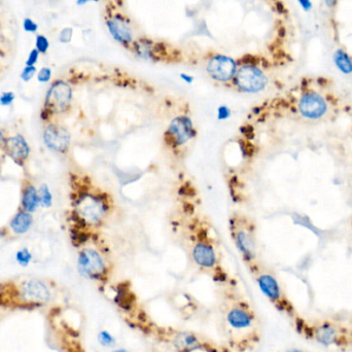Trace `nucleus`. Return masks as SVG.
<instances>
[{"mask_svg":"<svg viewBox=\"0 0 352 352\" xmlns=\"http://www.w3.org/2000/svg\"><path fill=\"white\" fill-rule=\"evenodd\" d=\"M40 203L38 193L36 192L35 188L32 186H29L25 189L24 195H23V206L28 212H32L36 209L37 205Z\"/></svg>","mask_w":352,"mask_h":352,"instance_id":"nucleus-20","label":"nucleus"},{"mask_svg":"<svg viewBox=\"0 0 352 352\" xmlns=\"http://www.w3.org/2000/svg\"><path fill=\"white\" fill-rule=\"evenodd\" d=\"M49 47H50L49 41L45 36H43V35L37 36V38H36V49H37L38 52L46 53L48 51Z\"/></svg>","mask_w":352,"mask_h":352,"instance_id":"nucleus-25","label":"nucleus"},{"mask_svg":"<svg viewBox=\"0 0 352 352\" xmlns=\"http://www.w3.org/2000/svg\"><path fill=\"white\" fill-rule=\"evenodd\" d=\"M269 80L264 70L253 63H245L238 66L233 84L243 93L256 94L264 91Z\"/></svg>","mask_w":352,"mask_h":352,"instance_id":"nucleus-2","label":"nucleus"},{"mask_svg":"<svg viewBox=\"0 0 352 352\" xmlns=\"http://www.w3.org/2000/svg\"><path fill=\"white\" fill-rule=\"evenodd\" d=\"M37 58H38V51L37 50H32L29 57H28V60L26 62L27 66H33L35 64V62L37 61Z\"/></svg>","mask_w":352,"mask_h":352,"instance_id":"nucleus-33","label":"nucleus"},{"mask_svg":"<svg viewBox=\"0 0 352 352\" xmlns=\"http://www.w3.org/2000/svg\"><path fill=\"white\" fill-rule=\"evenodd\" d=\"M260 290L272 302H277L281 298V289L277 279L271 274H262L257 279Z\"/></svg>","mask_w":352,"mask_h":352,"instance_id":"nucleus-15","label":"nucleus"},{"mask_svg":"<svg viewBox=\"0 0 352 352\" xmlns=\"http://www.w3.org/2000/svg\"><path fill=\"white\" fill-rule=\"evenodd\" d=\"M322 2H323V5L326 7V9H329V10L335 9L338 5V0H322Z\"/></svg>","mask_w":352,"mask_h":352,"instance_id":"nucleus-34","label":"nucleus"},{"mask_svg":"<svg viewBox=\"0 0 352 352\" xmlns=\"http://www.w3.org/2000/svg\"><path fill=\"white\" fill-rule=\"evenodd\" d=\"M287 352H303V351L298 350V349H292V350H289V351H287Z\"/></svg>","mask_w":352,"mask_h":352,"instance_id":"nucleus-39","label":"nucleus"},{"mask_svg":"<svg viewBox=\"0 0 352 352\" xmlns=\"http://www.w3.org/2000/svg\"><path fill=\"white\" fill-rule=\"evenodd\" d=\"M35 72H36V68H35L34 66H27V67L23 70V72H22V74H21V77H22L23 81L28 82V81H30V80L34 76Z\"/></svg>","mask_w":352,"mask_h":352,"instance_id":"nucleus-26","label":"nucleus"},{"mask_svg":"<svg viewBox=\"0 0 352 352\" xmlns=\"http://www.w3.org/2000/svg\"><path fill=\"white\" fill-rule=\"evenodd\" d=\"M227 323L236 330L246 329L250 327L255 321L252 312L241 306L232 307L226 316Z\"/></svg>","mask_w":352,"mask_h":352,"instance_id":"nucleus-13","label":"nucleus"},{"mask_svg":"<svg viewBox=\"0 0 352 352\" xmlns=\"http://www.w3.org/2000/svg\"><path fill=\"white\" fill-rule=\"evenodd\" d=\"M100 0H77L76 2V5L77 6H84L86 4H89V3H99Z\"/></svg>","mask_w":352,"mask_h":352,"instance_id":"nucleus-36","label":"nucleus"},{"mask_svg":"<svg viewBox=\"0 0 352 352\" xmlns=\"http://www.w3.org/2000/svg\"><path fill=\"white\" fill-rule=\"evenodd\" d=\"M2 291H3V287L2 285H0V296H2Z\"/></svg>","mask_w":352,"mask_h":352,"instance_id":"nucleus-41","label":"nucleus"},{"mask_svg":"<svg viewBox=\"0 0 352 352\" xmlns=\"http://www.w3.org/2000/svg\"><path fill=\"white\" fill-rule=\"evenodd\" d=\"M77 270L83 277L96 281L106 279L109 273V268L105 259L94 248H85L80 252Z\"/></svg>","mask_w":352,"mask_h":352,"instance_id":"nucleus-3","label":"nucleus"},{"mask_svg":"<svg viewBox=\"0 0 352 352\" xmlns=\"http://www.w3.org/2000/svg\"><path fill=\"white\" fill-rule=\"evenodd\" d=\"M231 116V109L226 106V105H222L219 107L218 109V118L219 120H227Z\"/></svg>","mask_w":352,"mask_h":352,"instance_id":"nucleus-28","label":"nucleus"},{"mask_svg":"<svg viewBox=\"0 0 352 352\" xmlns=\"http://www.w3.org/2000/svg\"><path fill=\"white\" fill-rule=\"evenodd\" d=\"M132 46V50L134 54L141 59L144 60H155L158 58V48L153 43L149 40L141 38L134 41Z\"/></svg>","mask_w":352,"mask_h":352,"instance_id":"nucleus-16","label":"nucleus"},{"mask_svg":"<svg viewBox=\"0 0 352 352\" xmlns=\"http://www.w3.org/2000/svg\"><path fill=\"white\" fill-rule=\"evenodd\" d=\"M73 35V30L71 28H64L61 32H60V42L61 43H69L72 38Z\"/></svg>","mask_w":352,"mask_h":352,"instance_id":"nucleus-27","label":"nucleus"},{"mask_svg":"<svg viewBox=\"0 0 352 352\" xmlns=\"http://www.w3.org/2000/svg\"><path fill=\"white\" fill-rule=\"evenodd\" d=\"M18 295L21 301L28 305H44L49 303L52 298L49 286L37 279L24 281L19 288Z\"/></svg>","mask_w":352,"mask_h":352,"instance_id":"nucleus-7","label":"nucleus"},{"mask_svg":"<svg viewBox=\"0 0 352 352\" xmlns=\"http://www.w3.org/2000/svg\"><path fill=\"white\" fill-rule=\"evenodd\" d=\"M3 141H4V135L2 132H0V143H2Z\"/></svg>","mask_w":352,"mask_h":352,"instance_id":"nucleus-38","label":"nucleus"},{"mask_svg":"<svg viewBox=\"0 0 352 352\" xmlns=\"http://www.w3.org/2000/svg\"><path fill=\"white\" fill-rule=\"evenodd\" d=\"M231 228L233 239L241 256L246 262H252L256 258V243L251 227L241 219H233Z\"/></svg>","mask_w":352,"mask_h":352,"instance_id":"nucleus-6","label":"nucleus"},{"mask_svg":"<svg viewBox=\"0 0 352 352\" xmlns=\"http://www.w3.org/2000/svg\"><path fill=\"white\" fill-rule=\"evenodd\" d=\"M174 345L180 351H189L200 347L201 344L198 337L195 334L189 331H182L175 336Z\"/></svg>","mask_w":352,"mask_h":352,"instance_id":"nucleus-18","label":"nucleus"},{"mask_svg":"<svg viewBox=\"0 0 352 352\" xmlns=\"http://www.w3.org/2000/svg\"><path fill=\"white\" fill-rule=\"evenodd\" d=\"M195 135L196 131L193 121L188 115L183 114L171 121L165 133V140L171 148L179 149L189 143Z\"/></svg>","mask_w":352,"mask_h":352,"instance_id":"nucleus-4","label":"nucleus"},{"mask_svg":"<svg viewBox=\"0 0 352 352\" xmlns=\"http://www.w3.org/2000/svg\"><path fill=\"white\" fill-rule=\"evenodd\" d=\"M315 336L320 343H322L324 345H329V344L335 342V339L337 337V333H336V329L334 327H331L329 324L326 323V324L319 326L316 329Z\"/></svg>","mask_w":352,"mask_h":352,"instance_id":"nucleus-21","label":"nucleus"},{"mask_svg":"<svg viewBox=\"0 0 352 352\" xmlns=\"http://www.w3.org/2000/svg\"><path fill=\"white\" fill-rule=\"evenodd\" d=\"M15 99V95L12 92H8V93H4L2 96H0V103L3 105H10Z\"/></svg>","mask_w":352,"mask_h":352,"instance_id":"nucleus-29","label":"nucleus"},{"mask_svg":"<svg viewBox=\"0 0 352 352\" xmlns=\"http://www.w3.org/2000/svg\"><path fill=\"white\" fill-rule=\"evenodd\" d=\"M51 75H52V71L50 68H43L41 70V72L38 73V81L40 82H43V83H46V82H49L50 79H51Z\"/></svg>","mask_w":352,"mask_h":352,"instance_id":"nucleus-30","label":"nucleus"},{"mask_svg":"<svg viewBox=\"0 0 352 352\" xmlns=\"http://www.w3.org/2000/svg\"><path fill=\"white\" fill-rule=\"evenodd\" d=\"M16 260L17 262L23 266V267H26L29 265V263L31 262L32 260V255L30 253V251L27 249V248H24V249H21L17 252L16 255Z\"/></svg>","mask_w":352,"mask_h":352,"instance_id":"nucleus-24","label":"nucleus"},{"mask_svg":"<svg viewBox=\"0 0 352 352\" xmlns=\"http://www.w3.org/2000/svg\"><path fill=\"white\" fill-rule=\"evenodd\" d=\"M23 27H24V29H25L27 32H35V31L37 30V25L35 24V22H33V21L30 20V19H26V20L24 21Z\"/></svg>","mask_w":352,"mask_h":352,"instance_id":"nucleus-32","label":"nucleus"},{"mask_svg":"<svg viewBox=\"0 0 352 352\" xmlns=\"http://www.w3.org/2000/svg\"><path fill=\"white\" fill-rule=\"evenodd\" d=\"M333 62L336 68L343 74H352V57L346 50L338 48L333 53Z\"/></svg>","mask_w":352,"mask_h":352,"instance_id":"nucleus-17","label":"nucleus"},{"mask_svg":"<svg viewBox=\"0 0 352 352\" xmlns=\"http://www.w3.org/2000/svg\"><path fill=\"white\" fill-rule=\"evenodd\" d=\"M238 70V63L231 57L217 54L206 63V72L216 82L222 84L233 83Z\"/></svg>","mask_w":352,"mask_h":352,"instance_id":"nucleus-5","label":"nucleus"},{"mask_svg":"<svg viewBox=\"0 0 352 352\" xmlns=\"http://www.w3.org/2000/svg\"><path fill=\"white\" fill-rule=\"evenodd\" d=\"M298 108L300 113L309 120H318L327 111L325 99L314 91H308L301 95Z\"/></svg>","mask_w":352,"mask_h":352,"instance_id":"nucleus-8","label":"nucleus"},{"mask_svg":"<svg viewBox=\"0 0 352 352\" xmlns=\"http://www.w3.org/2000/svg\"><path fill=\"white\" fill-rule=\"evenodd\" d=\"M297 2L304 12L309 13L313 10V3L311 0H297Z\"/></svg>","mask_w":352,"mask_h":352,"instance_id":"nucleus-31","label":"nucleus"},{"mask_svg":"<svg viewBox=\"0 0 352 352\" xmlns=\"http://www.w3.org/2000/svg\"><path fill=\"white\" fill-rule=\"evenodd\" d=\"M32 224V217L28 212L18 213L11 223V227L17 234H23L27 232Z\"/></svg>","mask_w":352,"mask_h":352,"instance_id":"nucleus-19","label":"nucleus"},{"mask_svg":"<svg viewBox=\"0 0 352 352\" xmlns=\"http://www.w3.org/2000/svg\"><path fill=\"white\" fill-rule=\"evenodd\" d=\"M45 142L53 150L65 152L70 144V134L66 128L58 125H50L45 131Z\"/></svg>","mask_w":352,"mask_h":352,"instance_id":"nucleus-10","label":"nucleus"},{"mask_svg":"<svg viewBox=\"0 0 352 352\" xmlns=\"http://www.w3.org/2000/svg\"><path fill=\"white\" fill-rule=\"evenodd\" d=\"M4 236V234H3V232H2V230H0V238H2Z\"/></svg>","mask_w":352,"mask_h":352,"instance_id":"nucleus-40","label":"nucleus"},{"mask_svg":"<svg viewBox=\"0 0 352 352\" xmlns=\"http://www.w3.org/2000/svg\"><path fill=\"white\" fill-rule=\"evenodd\" d=\"M193 260L197 266L203 269H213L218 264L214 248L210 243L200 241L193 248Z\"/></svg>","mask_w":352,"mask_h":352,"instance_id":"nucleus-12","label":"nucleus"},{"mask_svg":"<svg viewBox=\"0 0 352 352\" xmlns=\"http://www.w3.org/2000/svg\"><path fill=\"white\" fill-rule=\"evenodd\" d=\"M38 198H40V203L44 207H49L52 204V195L51 192L48 188L47 185H43L40 189L38 192Z\"/></svg>","mask_w":352,"mask_h":352,"instance_id":"nucleus-23","label":"nucleus"},{"mask_svg":"<svg viewBox=\"0 0 352 352\" xmlns=\"http://www.w3.org/2000/svg\"><path fill=\"white\" fill-rule=\"evenodd\" d=\"M181 79L184 80L188 84H191V83L194 82V77L192 75H190V74H187V73H182L181 74Z\"/></svg>","mask_w":352,"mask_h":352,"instance_id":"nucleus-35","label":"nucleus"},{"mask_svg":"<svg viewBox=\"0 0 352 352\" xmlns=\"http://www.w3.org/2000/svg\"><path fill=\"white\" fill-rule=\"evenodd\" d=\"M111 352H130V351L126 348H113Z\"/></svg>","mask_w":352,"mask_h":352,"instance_id":"nucleus-37","label":"nucleus"},{"mask_svg":"<svg viewBox=\"0 0 352 352\" xmlns=\"http://www.w3.org/2000/svg\"><path fill=\"white\" fill-rule=\"evenodd\" d=\"M72 98L71 87L63 82H56L49 90L46 99V105L49 111L62 112L64 111Z\"/></svg>","mask_w":352,"mask_h":352,"instance_id":"nucleus-9","label":"nucleus"},{"mask_svg":"<svg viewBox=\"0 0 352 352\" xmlns=\"http://www.w3.org/2000/svg\"><path fill=\"white\" fill-rule=\"evenodd\" d=\"M5 148L9 155L18 163L25 161L29 154V146L21 135L9 138L6 141Z\"/></svg>","mask_w":352,"mask_h":352,"instance_id":"nucleus-14","label":"nucleus"},{"mask_svg":"<svg viewBox=\"0 0 352 352\" xmlns=\"http://www.w3.org/2000/svg\"><path fill=\"white\" fill-rule=\"evenodd\" d=\"M75 211L85 226H100L110 211V201L102 193H85L76 201Z\"/></svg>","mask_w":352,"mask_h":352,"instance_id":"nucleus-1","label":"nucleus"},{"mask_svg":"<svg viewBox=\"0 0 352 352\" xmlns=\"http://www.w3.org/2000/svg\"><path fill=\"white\" fill-rule=\"evenodd\" d=\"M106 26L111 36L118 43L124 46H130L133 44V31L127 21L121 17V15L109 18L106 21Z\"/></svg>","mask_w":352,"mask_h":352,"instance_id":"nucleus-11","label":"nucleus"},{"mask_svg":"<svg viewBox=\"0 0 352 352\" xmlns=\"http://www.w3.org/2000/svg\"><path fill=\"white\" fill-rule=\"evenodd\" d=\"M98 343L104 348H115L116 346V339L115 337L106 329H101L97 335Z\"/></svg>","mask_w":352,"mask_h":352,"instance_id":"nucleus-22","label":"nucleus"}]
</instances>
